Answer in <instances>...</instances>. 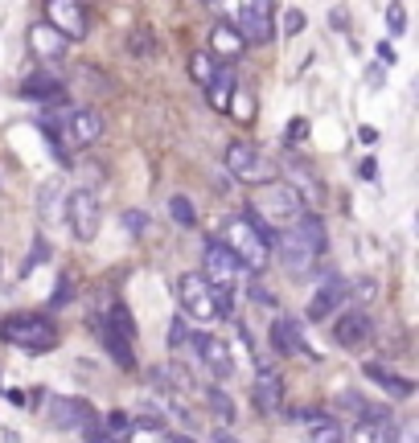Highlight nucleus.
I'll return each instance as SVG.
<instances>
[{"mask_svg": "<svg viewBox=\"0 0 419 443\" xmlns=\"http://www.w3.org/2000/svg\"><path fill=\"white\" fill-rule=\"evenodd\" d=\"M214 242H218V247H226V251L238 258V267H243V271H263V267L272 263V238H267V230H259L255 222H251V218H243V213L226 218Z\"/></svg>", "mask_w": 419, "mask_h": 443, "instance_id": "1", "label": "nucleus"}, {"mask_svg": "<svg viewBox=\"0 0 419 443\" xmlns=\"http://www.w3.org/2000/svg\"><path fill=\"white\" fill-rule=\"evenodd\" d=\"M279 247H284V263H288V271H312V263L325 255L329 247V234H325V222L317 218V213H304L296 226H288V230L279 234Z\"/></svg>", "mask_w": 419, "mask_h": 443, "instance_id": "2", "label": "nucleus"}, {"mask_svg": "<svg viewBox=\"0 0 419 443\" xmlns=\"http://www.w3.org/2000/svg\"><path fill=\"white\" fill-rule=\"evenodd\" d=\"M251 222H255L259 230L263 226H279V230H288V226H296L304 218V201L296 197V189L288 185V181H272V185H259L251 193Z\"/></svg>", "mask_w": 419, "mask_h": 443, "instance_id": "3", "label": "nucleus"}, {"mask_svg": "<svg viewBox=\"0 0 419 443\" xmlns=\"http://www.w3.org/2000/svg\"><path fill=\"white\" fill-rule=\"evenodd\" d=\"M0 337L25 353H49L58 345V325L42 312H13L0 320Z\"/></svg>", "mask_w": 419, "mask_h": 443, "instance_id": "4", "label": "nucleus"}, {"mask_svg": "<svg viewBox=\"0 0 419 443\" xmlns=\"http://www.w3.org/2000/svg\"><path fill=\"white\" fill-rule=\"evenodd\" d=\"M177 300L186 308V320H198V325H210L218 320V308H214V287L202 280V271H186L177 280Z\"/></svg>", "mask_w": 419, "mask_h": 443, "instance_id": "5", "label": "nucleus"}, {"mask_svg": "<svg viewBox=\"0 0 419 443\" xmlns=\"http://www.w3.org/2000/svg\"><path fill=\"white\" fill-rule=\"evenodd\" d=\"M226 168H231V177H238L243 185H272L276 181V164L263 161L251 144L234 140L226 148Z\"/></svg>", "mask_w": 419, "mask_h": 443, "instance_id": "6", "label": "nucleus"}, {"mask_svg": "<svg viewBox=\"0 0 419 443\" xmlns=\"http://www.w3.org/2000/svg\"><path fill=\"white\" fill-rule=\"evenodd\" d=\"M238 21H231L234 29H238V37L251 46H263V42H272V33H276V8L267 4V0H251V4H238V13H234Z\"/></svg>", "mask_w": 419, "mask_h": 443, "instance_id": "7", "label": "nucleus"}, {"mask_svg": "<svg viewBox=\"0 0 419 443\" xmlns=\"http://www.w3.org/2000/svg\"><path fill=\"white\" fill-rule=\"evenodd\" d=\"M46 25L54 33H62L66 42H83L91 33V13L74 0H49L46 4Z\"/></svg>", "mask_w": 419, "mask_h": 443, "instance_id": "8", "label": "nucleus"}, {"mask_svg": "<svg viewBox=\"0 0 419 443\" xmlns=\"http://www.w3.org/2000/svg\"><path fill=\"white\" fill-rule=\"evenodd\" d=\"M202 280H206L214 292H231V296H234V287L247 280V271L238 267V258H234L226 247L210 242V247H206V275H202Z\"/></svg>", "mask_w": 419, "mask_h": 443, "instance_id": "9", "label": "nucleus"}, {"mask_svg": "<svg viewBox=\"0 0 419 443\" xmlns=\"http://www.w3.org/2000/svg\"><path fill=\"white\" fill-rule=\"evenodd\" d=\"M66 222L78 242H91L99 234V201H95L91 189H74L66 197Z\"/></svg>", "mask_w": 419, "mask_h": 443, "instance_id": "10", "label": "nucleus"}, {"mask_svg": "<svg viewBox=\"0 0 419 443\" xmlns=\"http://www.w3.org/2000/svg\"><path fill=\"white\" fill-rule=\"evenodd\" d=\"M62 132H66V148H91L103 136V116L95 107H78L62 119Z\"/></svg>", "mask_w": 419, "mask_h": 443, "instance_id": "11", "label": "nucleus"}, {"mask_svg": "<svg viewBox=\"0 0 419 443\" xmlns=\"http://www.w3.org/2000/svg\"><path fill=\"white\" fill-rule=\"evenodd\" d=\"M251 402L259 415H279L284 411V378L272 366H259L255 382H251Z\"/></svg>", "mask_w": 419, "mask_h": 443, "instance_id": "12", "label": "nucleus"}, {"mask_svg": "<svg viewBox=\"0 0 419 443\" xmlns=\"http://www.w3.org/2000/svg\"><path fill=\"white\" fill-rule=\"evenodd\" d=\"M91 415H95V406L87 398H70V394L49 398V406H46L49 427H58V431H74V427H83Z\"/></svg>", "mask_w": 419, "mask_h": 443, "instance_id": "13", "label": "nucleus"}, {"mask_svg": "<svg viewBox=\"0 0 419 443\" xmlns=\"http://www.w3.org/2000/svg\"><path fill=\"white\" fill-rule=\"evenodd\" d=\"M189 345L198 349V357L206 361V370L214 373V378H231L234 373L231 345H226V341H218V337H210V332H189Z\"/></svg>", "mask_w": 419, "mask_h": 443, "instance_id": "14", "label": "nucleus"}, {"mask_svg": "<svg viewBox=\"0 0 419 443\" xmlns=\"http://www.w3.org/2000/svg\"><path fill=\"white\" fill-rule=\"evenodd\" d=\"M25 42H29V54H33V58H42V62H62V58H66V49H70L66 37H62V33H54L46 21L29 25Z\"/></svg>", "mask_w": 419, "mask_h": 443, "instance_id": "15", "label": "nucleus"}, {"mask_svg": "<svg viewBox=\"0 0 419 443\" xmlns=\"http://www.w3.org/2000/svg\"><path fill=\"white\" fill-rule=\"evenodd\" d=\"M346 300H349V283L341 280V275H329V280H321V287L312 292V300H308V316H312V320L333 316Z\"/></svg>", "mask_w": 419, "mask_h": 443, "instance_id": "16", "label": "nucleus"}, {"mask_svg": "<svg viewBox=\"0 0 419 443\" xmlns=\"http://www.w3.org/2000/svg\"><path fill=\"white\" fill-rule=\"evenodd\" d=\"M370 316L362 312V308H349V312H341L337 316V325H333V337H337V345H346V349H358V345H366L370 341Z\"/></svg>", "mask_w": 419, "mask_h": 443, "instance_id": "17", "label": "nucleus"}, {"mask_svg": "<svg viewBox=\"0 0 419 443\" xmlns=\"http://www.w3.org/2000/svg\"><path fill=\"white\" fill-rule=\"evenodd\" d=\"M210 58H222V62H238L243 54H247V42L238 37V29L231 21H218L210 29Z\"/></svg>", "mask_w": 419, "mask_h": 443, "instance_id": "18", "label": "nucleus"}, {"mask_svg": "<svg viewBox=\"0 0 419 443\" xmlns=\"http://www.w3.org/2000/svg\"><path fill=\"white\" fill-rule=\"evenodd\" d=\"M87 325H91L95 332H99L103 349L111 353V361H116V366H123V370H132V366H136V353H132V341H123V337H119L116 328L107 325V316H91Z\"/></svg>", "mask_w": 419, "mask_h": 443, "instance_id": "19", "label": "nucleus"}, {"mask_svg": "<svg viewBox=\"0 0 419 443\" xmlns=\"http://www.w3.org/2000/svg\"><path fill=\"white\" fill-rule=\"evenodd\" d=\"M272 349H276L279 357H296V353L308 349V345H304V332H300V320L276 316V320H272Z\"/></svg>", "mask_w": 419, "mask_h": 443, "instance_id": "20", "label": "nucleus"}, {"mask_svg": "<svg viewBox=\"0 0 419 443\" xmlns=\"http://www.w3.org/2000/svg\"><path fill=\"white\" fill-rule=\"evenodd\" d=\"M362 373L374 378V382H378V386H382L391 398H411V394H415V382H411V378H403V373H395L391 366H382V361H366Z\"/></svg>", "mask_w": 419, "mask_h": 443, "instance_id": "21", "label": "nucleus"}, {"mask_svg": "<svg viewBox=\"0 0 419 443\" xmlns=\"http://www.w3.org/2000/svg\"><path fill=\"white\" fill-rule=\"evenodd\" d=\"M62 91H66L62 78L49 74V70H37V74H25V78H21V94H25V99H37V103H58Z\"/></svg>", "mask_w": 419, "mask_h": 443, "instance_id": "22", "label": "nucleus"}, {"mask_svg": "<svg viewBox=\"0 0 419 443\" xmlns=\"http://www.w3.org/2000/svg\"><path fill=\"white\" fill-rule=\"evenodd\" d=\"M234 91H238V82H234V70H231V66H218V70H214V78H210V87H206L210 107L226 116V111H231Z\"/></svg>", "mask_w": 419, "mask_h": 443, "instance_id": "23", "label": "nucleus"}, {"mask_svg": "<svg viewBox=\"0 0 419 443\" xmlns=\"http://www.w3.org/2000/svg\"><path fill=\"white\" fill-rule=\"evenodd\" d=\"M337 406H346V411H362V423H370V427H387V423H391V411H382V406L366 402V398L353 394V390H341V394H337Z\"/></svg>", "mask_w": 419, "mask_h": 443, "instance_id": "24", "label": "nucleus"}, {"mask_svg": "<svg viewBox=\"0 0 419 443\" xmlns=\"http://www.w3.org/2000/svg\"><path fill=\"white\" fill-rule=\"evenodd\" d=\"M37 210H42V218H46V222H58V213H66V201H62V185H58V181L42 185Z\"/></svg>", "mask_w": 419, "mask_h": 443, "instance_id": "25", "label": "nucleus"}, {"mask_svg": "<svg viewBox=\"0 0 419 443\" xmlns=\"http://www.w3.org/2000/svg\"><path fill=\"white\" fill-rule=\"evenodd\" d=\"M214 70H218V62L210 58L206 49H193V54H189V78H193L198 87H210V78H214Z\"/></svg>", "mask_w": 419, "mask_h": 443, "instance_id": "26", "label": "nucleus"}, {"mask_svg": "<svg viewBox=\"0 0 419 443\" xmlns=\"http://www.w3.org/2000/svg\"><path fill=\"white\" fill-rule=\"evenodd\" d=\"M206 402H210V411H214L222 423H234V398L226 394L222 386H210V390H206Z\"/></svg>", "mask_w": 419, "mask_h": 443, "instance_id": "27", "label": "nucleus"}, {"mask_svg": "<svg viewBox=\"0 0 419 443\" xmlns=\"http://www.w3.org/2000/svg\"><path fill=\"white\" fill-rule=\"evenodd\" d=\"M103 423V435L116 443V439H128V431H132V419H128V411H107V419Z\"/></svg>", "mask_w": 419, "mask_h": 443, "instance_id": "28", "label": "nucleus"}, {"mask_svg": "<svg viewBox=\"0 0 419 443\" xmlns=\"http://www.w3.org/2000/svg\"><path fill=\"white\" fill-rule=\"evenodd\" d=\"M169 213H173V222H177V226H198V210H193V201H189L186 193L169 197Z\"/></svg>", "mask_w": 419, "mask_h": 443, "instance_id": "29", "label": "nucleus"}, {"mask_svg": "<svg viewBox=\"0 0 419 443\" xmlns=\"http://www.w3.org/2000/svg\"><path fill=\"white\" fill-rule=\"evenodd\" d=\"M308 443H346V431H341L333 419H325V423H317V427L308 431Z\"/></svg>", "mask_w": 419, "mask_h": 443, "instance_id": "30", "label": "nucleus"}, {"mask_svg": "<svg viewBox=\"0 0 419 443\" xmlns=\"http://www.w3.org/2000/svg\"><path fill=\"white\" fill-rule=\"evenodd\" d=\"M226 116H234L238 123H251V119H255V103H251V94L243 91V87L234 91V99H231V111H226Z\"/></svg>", "mask_w": 419, "mask_h": 443, "instance_id": "31", "label": "nucleus"}, {"mask_svg": "<svg viewBox=\"0 0 419 443\" xmlns=\"http://www.w3.org/2000/svg\"><path fill=\"white\" fill-rule=\"evenodd\" d=\"M128 443H169V435H164V427H144V423H132Z\"/></svg>", "mask_w": 419, "mask_h": 443, "instance_id": "32", "label": "nucleus"}, {"mask_svg": "<svg viewBox=\"0 0 419 443\" xmlns=\"http://www.w3.org/2000/svg\"><path fill=\"white\" fill-rule=\"evenodd\" d=\"M391 443H419V423L415 419L391 423Z\"/></svg>", "mask_w": 419, "mask_h": 443, "instance_id": "33", "label": "nucleus"}, {"mask_svg": "<svg viewBox=\"0 0 419 443\" xmlns=\"http://www.w3.org/2000/svg\"><path fill=\"white\" fill-rule=\"evenodd\" d=\"M119 226L128 234H144V226H148V213L144 210H123L119 213Z\"/></svg>", "mask_w": 419, "mask_h": 443, "instance_id": "34", "label": "nucleus"}, {"mask_svg": "<svg viewBox=\"0 0 419 443\" xmlns=\"http://www.w3.org/2000/svg\"><path fill=\"white\" fill-rule=\"evenodd\" d=\"M189 341V320L186 316H173V325H169V349H181Z\"/></svg>", "mask_w": 419, "mask_h": 443, "instance_id": "35", "label": "nucleus"}, {"mask_svg": "<svg viewBox=\"0 0 419 443\" xmlns=\"http://www.w3.org/2000/svg\"><path fill=\"white\" fill-rule=\"evenodd\" d=\"M74 300V275H62V280H58V287H54V296H49V304H54V308H62V304H70Z\"/></svg>", "mask_w": 419, "mask_h": 443, "instance_id": "36", "label": "nucleus"}, {"mask_svg": "<svg viewBox=\"0 0 419 443\" xmlns=\"http://www.w3.org/2000/svg\"><path fill=\"white\" fill-rule=\"evenodd\" d=\"M46 258H49V242H46V238H42V234H37V238H33V255L25 258V267H21V271H25V275H29V271H33L37 263H46Z\"/></svg>", "mask_w": 419, "mask_h": 443, "instance_id": "37", "label": "nucleus"}, {"mask_svg": "<svg viewBox=\"0 0 419 443\" xmlns=\"http://www.w3.org/2000/svg\"><path fill=\"white\" fill-rule=\"evenodd\" d=\"M132 54H136V58H152V54H157V37L140 29L136 37H132Z\"/></svg>", "mask_w": 419, "mask_h": 443, "instance_id": "38", "label": "nucleus"}, {"mask_svg": "<svg viewBox=\"0 0 419 443\" xmlns=\"http://www.w3.org/2000/svg\"><path fill=\"white\" fill-rule=\"evenodd\" d=\"M83 435H87V443H111L107 435H103V423H99V411H95L91 419L83 423Z\"/></svg>", "mask_w": 419, "mask_h": 443, "instance_id": "39", "label": "nucleus"}, {"mask_svg": "<svg viewBox=\"0 0 419 443\" xmlns=\"http://www.w3.org/2000/svg\"><path fill=\"white\" fill-rule=\"evenodd\" d=\"M304 136H308V119H292V123L284 127V140L288 144H300Z\"/></svg>", "mask_w": 419, "mask_h": 443, "instance_id": "40", "label": "nucleus"}, {"mask_svg": "<svg viewBox=\"0 0 419 443\" xmlns=\"http://www.w3.org/2000/svg\"><path fill=\"white\" fill-rule=\"evenodd\" d=\"M300 29H304V13H300V8H288V13H284V33L296 37Z\"/></svg>", "mask_w": 419, "mask_h": 443, "instance_id": "41", "label": "nucleus"}, {"mask_svg": "<svg viewBox=\"0 0 419 443\" xmlns=\"http://www.w3.org/2000/svg\"><path fill=\"white\" fill-rule=\"evenodd\" d=\"M387 21H391V33H403V29H407V21H403V4H391V8H387Z\"/></svg>", "mask_w": 419, "mask_h": 443, "instance_id": "42", "label": "nucleus"}, {"mask_svg": "<svg viewBox=\"0 0 419 443\" xmlns=\"http://www.w3.org/2000/svg\"><path fill=\"white\" fill-rule=\"evenodd\" d=\"M374 54H378V62H382V66H395V46H387V42H378V49H374Z\"/></svg>", "mask_w": 419, "mask_h": 443, "instance_id": "43", "label": "nucleus"}, {"mask_svg": "<svg viewBox=\"0 0 419 443\" xmlns=\"http://www.w3.org/2000/svg\"><path fill=\"white\" fill-rule=\"evenodd\" d=\"M78 177L83 181H103V168L99 164H78Z\"/></svg>", "mask_w": 419, "mask_h": 443, "instance_id": "44", "label": "nucleus"}, {"mask_svg": "<svg viewBox=\"0 0 419 443\" xmlns=\"http://www.w3.org/2000/svg\"><path fill=\"white\" fill-rule=\"evenodd\" d=\"M358 296H362V300L378 296V283H374V280H358Z\"/></svg>", "mask_w": 419, "mask_h": 443, "instance_id": "45", "label": "nucleus"}, {"mask_svg": "<svg viewBox=\"0 0 419 443\" xmlns=\"http://www.w3.org/2000/svg\"><path fill=\"white\" fill-rule=\"evenodd\" d=\"M251 300H259V304H267V308H272L276 296H272V292H263V287H251Z\"/></svg>", "mask_w": 419, "mask_h": 443, "instance_id": "46", "label": "nucleus"}, {"mask_svg": "<svg viewBox=\"0 0 419 443\" xmlns=\"http://www.w3.org/2000/svg\"><path fill=\"white\" fill-rule=\"evenodd\" d=\"M214 443H238V439H234L231 431H222V427H218V431H214Z\"/></svg>", "mask_w": 419, "mask_h": 443, "instance_id": "47", "label": "nucleus"}, {"mask_svg": "<svg viewBox=\"0 0 419 443\" xmlns=\"http://www.w3.org/2000/svg\"><path fill=\"white\" fill-rule=\"evenodd\" d=\"M169 443H193L189 435H169Z\"/></svg>", "mask_w": 419, "mask_h": 443, "instance_id": "48", "label": "nucleus"}, {"mask_svg": "<svg viewBox=\"0 0 419 443\" xmlns=\"http://www.w3.org/2000/svg\"><path fill=\"white\" fill-rule=\"evenodd\" d=\"M0 300H4V292H0Z\"/></svg>", "mask_w": 419, "mask_h": 443, "instance_id": "49", "label": "nucleus"}]
</instances>
